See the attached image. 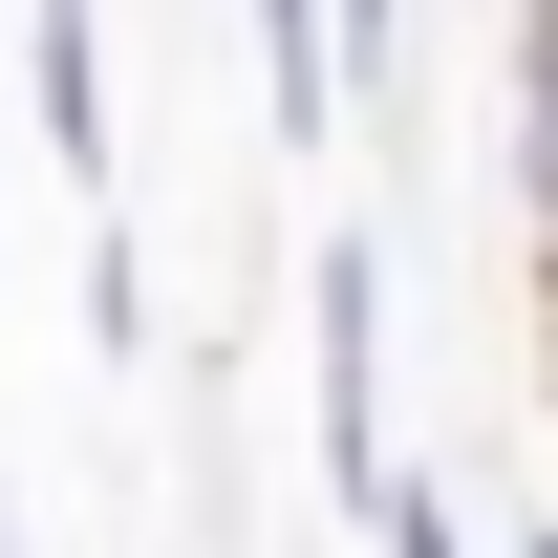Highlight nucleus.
<instances>
[{
    "label": "nucleus",
    "instance_id": "20e7f679",
    "mask_svg": "<svg viewBox=\"0 0 558 558\" xmlns=\"http://www.w3.org/2000/svg\"><path fill=\"white\" fill-rule=\"evenodd\" d=\"M515 558H558V515H515Z\"/></svg>",
    "mask_w": 558,
    "mask_h": 558
},
{
    "label": "nucleus",
    "instance_id": "423d86ee",
    "mask_svg": "<svg viewBox=\"0 0 558 558\" xmlns=\"http://www.w3.org/2000/svg\"><path fill=\"white\" fill-rule=\"evenodd\" d=\"M0 558H22V537H0Z\"/></svg>",
    "mask_w": 558,
    "mask_h": 558
},
{
    "label": "nucleus",
    "instance_id": "f257e3e1",
    "mask_svg": "<svg viewBox=\"0 0 558 558\" xmlns=\"http://www.w3.org/2000/svg\"><path fill=\"white\" fill-rule=\"evenodd\" d=\"M301 344H323V365H301V387H323V494L365 515V494L409 473V451H387V236H323V279H301Z\"/></svg>",
    "mask_w": 558,
    "mask_h": 558
},
{
    "label": "nucleus",
    "instance_id": "f03ea898",
    "mask_svg": "<svg viewBox=\"0 0 558 558\" xmlns=\"http://www.w3.org/2000/svg\"><path fill=\"white\" fill-rule=\"evenodd\" d=\"M258 108H279V150L344 130V0H258Z\"/></svg>",
    "mask_w": 558,
    "mask_h": 558
},
{
    "label": "nucleus",
    "instance_id": "39448f33",
    "mask_svg": "<svg viewBox=\"0 0 558 558\" xmlns=\"http://www.w3.org/2000/svg\"><path fill=\"white\" fill-rule=\"evenodd\" d=\"M537 301H558V258H537Z\"/></svg>",
    "mask_w": 558,
    "mask_h": 558
},
{
    "label": "nucleus",
    "instance_id": "7ed1b4c3",
    "mask_svg": "<svg viewBox=\"0 0 558 558\" xmlns=\"http://www.w3.org/2000/svg\"><path fill=\"white\" fill-rule=\"evenodd\" d=\"M365 537H387V558H473V494H451V473H387V494H365Z\"/></svg>",
    "mask_w": 558,
    "mask_h": 558
}]
</instances>
